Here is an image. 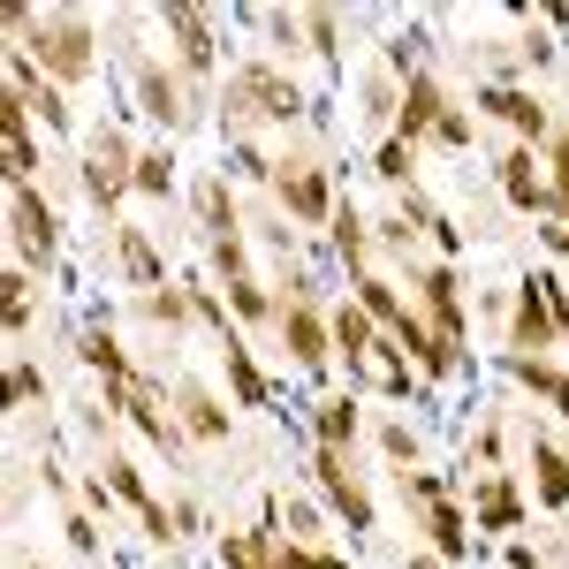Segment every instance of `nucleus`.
Returning <instances> with one entry per match:
<instances>
[{
  "instance_id": "5",
  "label": "nucleus",
  "mask_w": 569,
  "mask_h": 569,
  "mask_svg": "<svg viewBox=\"0 0 569 569\" xmlns=\"http://www.w3.org/2000/svg\"><path fill=\"white\" fill-rule=\"evenodd\" d=\"M426 305H433V342L440 357L456 365V350H463V305H456V266H426Z\"/></svg>"
},
{
  "instance_id": "38",
  "label": "nucleus",
  "mask_w": 569,
  "mask_h": 569,
  "mask_svg": "<svg viewBox=\"0 0 569 569\" xmlns=\"http://www.w3.org/2000/svg\"><path fill=\"white\" fill-rule=\"evenodd\" d=\"M137 190H168V152H144L137 160Z\"/></svg>"
},
{
  "instance_id": "30",
  "label": "nucleus",
  "mask_w": 569,
  "mask_h": 569,
  "mask_svg": "<svg viewBox=\"0 0 569 569\" xmlns=\"http://www.w3.org/2000/svg\"><path fill=\"white\" fill-rule=\"evenodd\" d=\"M335 243H342V266H365V220H357L350 206L335 213Z\"/></svg>"
},
{
  "instance_id": "12",
  "label": "nucleus",
  "mask_w": 569,
  "mask_h": 569,
  "mask_svg": "<svg viewBox=\"0 0 569 569\" xmlns=\"http://www.w3.org/2000/svg\"><path fill=\"white\" fill-rule=\"evenodd\" d=\"M176 410H182V433H206V440H228V410H220L206 380H182L176 388Z\"/></svg>"
},
{
  "instance_id": "10",
  "label": "nucleus",
  "mask_w": 569,
  "mask_h": 569,
  "mask_svg": "<svg viewBox=\"0 0 569 569\" xmlns=\"http://www.w3.org/2000/svg\"><path fill=\"white\" fill-rule=\"evenodd\" d=\"M562 327L547 319V273H531L525 281V305H517V327H509V342H517V357H531V350H547Z\"/></svg>"
},
{
  "instance_id": "8",
  "label": "nucleus",
  "mask_w": 569,
  "mask_h": 569,
  "mask_svg": "<svg viewBox=\"0 0 569 569\" xmlns=\"http://www.w3.org/2000/svg\"><path fill=\"white\" fill-rule=\"evenodd\" d=\"M281 342L297 350V365H311V372H327V350H335V335H327V319L297 297V305L281 311Z\"/></svg>"
},
{
  "instance_id": "11",
  "label": "nucleus",
  "mask_w": 569,
  "mask_h": 569,
  "mask_svg": "<svg viewBox=\"0 0 569 569\" xmlns=\"http://www.w3.org/2000/svg\"><path fill=\"white\" fill-rule=\"evenodd\" d=\"M479 107H486V114H501V122H517L525 137L547 130V107H539L531 91H517V84H479Z\"/></svg>"
},
{
  "instance_id": "16",
  "label": "nucleus",
  "mask_w": 569,
  "mask_h": 569,
  "mask_svg": "<svg viewBox=\"0 0 569 569\" xmlns=\"http://www.w3.org/2000/svg\"><path fill=\"white\" fill-rule=\"evenodd\" d=\"M433 122H440V84H433V77H410V99H402V122H395V137L410 144V137L433 130Z\"/></svg>"
},
{
  "instance_id": "31",
  "label": "nucleus",
  "mask_w": 569,
  "mask_h": 569,
  "mask_svg": "<svg viewBox=\"0 0 569 569\" xmlns=\"http://www.w3.org/2000/svg\"><path fill=\"white\" fill-rule=\"evenodd\" d=\"M228 297H236V319H243V327H266V289L259 281H228Z\"/></svg>"
},
{
  "instance_id": "34",
  "label": "nucleus",
  "mask_w": 569,
  "mask_h": 569,
  "mask_svg": "<svg viewBox=\"0 0 569 569\" xmlns=\"http://www.w3.org/2000/svg\"><path fill=\"white\" fill-rule=\"evenodd\" d=\"M380 456L410 471V463H418V433H402V426H388V433H380Z\"/></svg>"
},
{
  "instance_id": "23",
  "label": "nucleus",
  "mask_w": 569,
  "mask_h": 569,
  "mask_svg": "<svg viewBox=\"0 0 569 569\" xmlns=\"http://www.w3.org/2000/svg\"><path fill=\"white\" fill-rule=\"evenodd\" d=\"M350 433H357V402L350 395L319 402V448H350Z\"/></svg>"
},
{
  "instance_id": "9",
  "label": "nucleus",
  "mask_w": 569,
  "mask_h": 569,
  "mask_svg": "<svg viewBox=\"0 0 569 569\" xmlns=\"http://www.w3.org/2000/svg\"><path fill=\"white\" fill-rule=\"evenodd\" d=\"M319 479H327V493H335V517H342V525H357V531L372 525V493L350 479L342 448H319Z\"/></svg>"
},
{
  "instance_id": "20",
  "label": "nucleus",
  "mask_w": 569,
  "mask_h": 569,
  "mask_svg": "<svg viewBox=\"0 0 569 569\" xmlns=\"http://www.w3.org/2000/svg\"><path fill=\"white\" fill-rule=\"evenodd\" d=\"M198 228H206V236H236V198H228V182H198Z\"/></svg>"
},
{
  "instance_id": "28",
  "label": "nucleus",
  "mask_w": 569,
  "mask_h": 569,
  "mask_svg": "<svg viewBox=\"0 0 569 569\" xmlns=\"http://www.w3.org/2000/svg\"><path fill=\"white\" fill-rule=\"evenodd\" d=\"M213 273H220V281H251V251H243V236H213Z\"/></svg>"
},
{
  "instance_id": "15",
  "label": "nucleus",
  "mask_w": 569,
  "mask_h": 569,
  "mask_svg": "<svg viewBox=\"0 0 569 569\" xmlns=\"http://www.w3.org/2000/svg\"><path fill=\"white\" fill-rule=\"evenodd\" d=\"M372 327H380V319H372L365 305H342V311H335V350L350 357L357 372H365V357H372Z\"/></svg>"
},
{
  "instance_id": "27",
  "label": "nucleus",
  "mask_w": 569,
  "mask_h": 569,
  "mask_svg": "<svg viewBox=\"0 0 569 569\" xmlns=\"http://www.w3.org/2000/svg\"><path fill=\"white\" fill-rule=\"evenodd\" d=\"M8 77H16V99H31V107H39L46 122H69V114H61V99H53V91L39 84V69H23V61H16V69H8Z\"/></svg>"
},
{
  "instance_id": "32",
  "label": "nucleus",
  "mask_w": 569,
  "mask_h": 569,
  "mask_svg": "<svg viewBox=\"0 0 569 569\" xmlns=\"http://www.w3.org/2000/svg\"><path fill=\"white\" fill-rule=\"evenodd\" d=\"M372 168H380L388 182H410V144H402V137H388V144L372 152Z\"/></svg>"
},
{
  "instance_id": "33",
  "label": "nucleus",
  "mask_w": 569,
  "mask_h": 569,
  "mask_svg": "<svg viewBox=\"0 0 569 569\" xmlns=\"http://www.w3.org/2000/svg\"><path fill=\"white\" fill-rule=\"evenodd\" d=\"M273 569H342V555H319V547H273Z\"/></svg>"
},
{
  "instance_id": "29",
  "label": "nucleus",
  "mask_w": 569,
  "mask_h": 569,
  "mask_svg": "<svg viewBox=\"0 0 569 569\" xmlns=\"http://www.w3.org/2000/svg\"><path fill=\"white\" fill-rule=\"evenodd\" d=\"M0 305H8V327H16V335L31 327V297H23V273H16V266L0 273Z\"/></svg>"
},
{
  "instance_id": "4",
  "label": "nucleus",
  "mask_w": 569,
  "mask_h": 569,
  "mask_svg": "<svg viewBox=\"0 0 569 569\" xmlns=\"http://www.w3.org/2000/svg\"><path fill=\"white\" fill-rule=\"evenodd\" d=\"M84 182H91V198L99 206H122V190L137 182V160H130V137H91V152H84Z\"/></svg>"
},
{
  "instance_id": "1",
  "label": "nucleus",
  "mask_w": 569,
  "mask_h": 569,
  "mask_svg": "<svg viewBox=\"0 0 569 569\" xmlns=\"http://www.w3.org/2000/svg\"><path fill=\"white\" fill-rule=\"evenodd\" d=\"M8 23L31 31V46L46 53V69H53L61 84H84V69H91V23H84V16H31V8L16 0Z\"/></svg>"
},
{
  "instance_id": "7",
  "label": "nucleus",
  "mask_w": 569,
  "mask_h": 569,
  "mask_svg": "<svg viewBox=\"0 0 569 569\" xmlns=\"http://www.w3.org/2000/svg\"><path fill=\"white\" fill-rule=\"evenodd\" d=\"M107 479H114V493H122V509H130V517H137L144 531H152V539H176V517H168V509H160V501L144 493V479L130 471V456H107Z\"/></svg>"
},
{
  "instance_id": "26",
  "label": "nucleus",
  "mask_w": 569,
  "mask_h": 569,
  "mask_svg": "<svg viewBox=\"0 0 569 569\" xmlns=\"http://www.w3.org/2000/svg\"><path fill=\"white\" fill-rule=\"evenodd\" d=\"M426 531H433V555H448V562L463 555V517H456L448 501H433V509H426Z\"/></svg>"
},
{
  "instance_id": "13",
  "label": "nucleus",
  "mask_w": 569,
  "mask_h": 569,
  "mask_svg": "<svg viewBox=\"0 0 569 569\" xmlns=\"http://www.w3.org/2000/svg\"><path fill=\"white\" fill-rule=\"evenodd\" d=\"M137 99L152 122H190V99L176 91V69H137Z\"/></svg>"
},
{
  "instance_id": "25",
  "label": "nucleus",
  "mask_w": 569,
  "mask_h": 569,
  "mask_svg": "<svg viewBox=\"0 0 569 569\" xmlns=\"http://www.w3.org/2000/svg\"><path fill=\"white\" fill-rule=\"evenodd\" d=\"M114 243H122V273H130V281H160V251H152L137 228H122Z\"/></svg>"
},
{
  "instance_id": "3",
  "label": "nucleus",
  "mask_w": 569,
  "mask_h": 569,
  "mask_svg": "<svg viewBox=\"0 0 569 569\" xmlns=\"http://www.w3.org/2000/svg\"><path fill=\"white\" fill-rule=\"evenodd\" d=\"M297 107H305V99H297V84H289L281 69H243V77L228 84V122H236V130L259 122V114L266 122H289Z\"/></svg>"
},
{
  "instance_id": "22",
  "label": "nucleus",
  "mask_w": 569,
  "mask_h": 569,
  "mask_svg": "<svg viewBox=\"0 0 569 569\" xmlns=\"http://www.w3.org/2000/svg\"><path fill=\"white\" fill-rule=\"evenodd\" d=\"M228 380H236V402H266V372L259 365H251V350H243V342H236V335H228Z\"/></svg>"
},
{
  "instance_id": "36",
  "label": "nucleus",
  "mask_w": 569,
  "mask_h": 569,
  "mask_svg": "<svg viewBox=\"0 0 569 569\" xmlns=\"http://www.w3.org/2000/svg\"><path fill=\"white\" fill-rule=\"evenodd\" d=\"M39 395H46V380L31 365H8V402H39Z\"/></svg>"
},
{
  "instance_id": "6",
  "label": "nucleus",
  "mask_w": 569,
  "mask_h": 569,
  "mask_svg": "<svg viewBox=\"0 0 569 569\" xmlns=\"http://www.w3.org/2000/svg\"><path fill=\"white\" fill-rule=\"evenodd\" d=\"M8 228H16V243H23V266H39L53 251V213H46V198L31 182H16V198H8Z\"/></svg>"
},
{
  "instance_id": "39",
  "label": "nucleus",
  "mask_w": 569,
  "mask_h": 569,
  "mask_svg": "<svg viewBox=\"0 0 569 569\" xmlns=\"http://www.w3.org/2000/svg\"><path fill=\"white\" fill-rule=\"evenodd\" d=\"M410 569H448V555H433V547H426V555H410Z\"/></svg>"
},
{
  "instance_id": "17",
  "label": "nucleus",
  "mask_w": 569,
  "mask_h": 569,
  "mask_svg": "<svg viewBox=\"0 0 569 569\" xmlns=\"http://www.w3.org/2000/svg\"><path fill=\"white\" fill-rule=\"evenodd\" d=\"M531 463H539V493H547V509H569V456L555 440H531Z\"/></svg>"
},
{
  "instance_id": "19",
  "label": "nucleus",
  "mask_w": 569,
  "mask_h": 569,
  "mask_svg": "<svg viewBox=\"0 0 569 569\" xmlns=\"http://www.w3.org/2000/svg\"><path fill=\"white\" fill-rule=\"evenodd\" d=\"M501 182H509V198H517V206H531V213H555V206L539 198V182H531V152H525V144H509V160H501Z\"/></svg>"
},
{
  "instance_id": "24",
  "label": "nucleus",
  "mask_w": 569,
  "mask_h": 569,
  "mask_svg": "<svg viewBox=\"0 0 569 569\" xmlns=\"http://www.w3.org/2000/svg\"><path fill=\"white\" fill-rule=\"evenodd\" d=\"M517 380L525 388H539L555 410H569V372H555V365H539V357H517Z\"/></svg>"
},
{
  "instance_id": "2",
  "label": "nucleus",
  "mask_w": 569,
  "mask_h": 569,
  "mask_svg": "<svg viewBox=\"0 0 569 569\" xmlns=\"http://www.w3.org/2000/svg\"><path fill=\"white\" fill-rule=\"evenodd\" d=\"M266 182H273V198H281L297 220H311V228H335V213H342V198L327 190V160H319V152H289V160H273Z\"/></svg>"
},
{
  "instance_id": "40",
  "label": "nucleus",
  "mask_w": 569,
  "mask_h": 569,
  "mask_svg": "<svg viewBox=\"0 0 569 569\" xmlns=\"http://www.w3.org/2000/svg\"><path fill=\"white\" fill-rule=\"evenodd\" d=\"M555 176L569 182V137H562V144H555Z\"/></svg>"
},
{
  "instance_id": "18",
  "label": "nucleus",
  "mask_w": 569,
  "mask_h": 569,
  "mask_svg": "<svg viewBox=\"0 0 569 569\" xmlns=\"http://www.w3.org/2000/svg\"><path fill=\"white\" fill-rule=\"evenodd\" d=\"M517 517H525V493H517L509 479H486V486H479V525H486V531H509Z\"/></svg>"
},
{
  "instance_id": "14",
  "label": "nucleus",
  "mask_w": 569,
  "mask_h": 569,
  "mask_svg": "<svg viewBox=\"0 0 569 569\" xmlns=\"http://www.w3.org/2000/svg\"><path fill=\"white\" fill-rule=\"evenodd\" d=\"M168 23H176L182 69H190V77H206V69H213V39H206V16H198V8H168Z\"/></svg>"
},
{
  "instance_id": "35",
  "label": "nucleus",
  "mask_w": 569,
  "mask_h": 569,
  "mask_svg": "<svg viewBox=\"0 0 569 569\" xmlns=\"http://www.w3.org/2000/svg\"><path fill=\"white\" fill-rule=\"evenodd\" d=\"M433 137H440V152H456V144H471V122H463V114H456V107H440Z\"/></svg>"
},
{
  "instance_id": "21",
  "label": "nucleus",
  "mask_w": 569,
  "mask_h": 569,
  "mask_svg": "<svg viewBox=\"0 0 569 569\" xmlns=\"http://www.w3.org/2000/svg\"><path fill=\"white\" fill-rule=\"evenodd\" d=\"M77 357H84L91 372H107V380H130V365H122V350H114V335H107V327H84Z\"/></svg>"
},
{
  "instance_id": "37",
  "label": "nucleus",
  "mask_w": 569,
  "mask_h": 569,
  "mask_svg": "<svg viewBox=\"0 0 569 569\" xmlns=\"http://www.w3.org/2000/svg\"><path fill=\"white\" fill-rule=\"evenodd\" d=\"M297 23H305V39L319 46V53H335V16H327V8H305Z\"/></svg>"
}]
</instances>
